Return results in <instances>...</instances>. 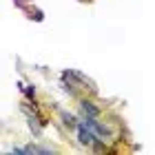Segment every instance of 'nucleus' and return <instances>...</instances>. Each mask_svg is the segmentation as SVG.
Returning <instances> with one entry per match:
<instances>
[{"label":"nucleus","instance_id":"nucleus-1","mask_svg":"<svg viewBox=\"0 0 155 155\" xmlns=\"http://www.w3.org/2000/svg\"><path fill=\"white\" fill-rule=\"evenodd\" d=\"M75 131H78V140H80L82 146H93V144H95L97 135H95V131L91 129L84 120H80V122H78V129H75Z\"/></svg>","mask_w":155,"mask_h":155},{"label":"nucleus","instance_id":"nucleus-3","mask_svg":"<svg viewBox=\"0 0 155 155\" xmlns=\"http://www.w3.org/2000/svg\"><path fill=\"white\" fill-rule=\"evenodd\" d=\"M60 117H62V122H64V126H67V129H78V122H80V120H75L73 115H69L67 111H62V113H60Z\"/></svg>","mask_w":155,"mask_h":155},{"label":"nucleus","instance_id":"nucleus-2","mask_svg":"<svg viewBox=\"0 0 155 155\" xmlns=\"http://www.w3.org/2000/svg\"><path fill=\"white\" fill-rule=\"evenodd\" d=\"M80 111H82V117H100V113H102V109L89 97L80 100Z\"/></svg>","mask_w":155,"mask_h":155}]
</instances>
